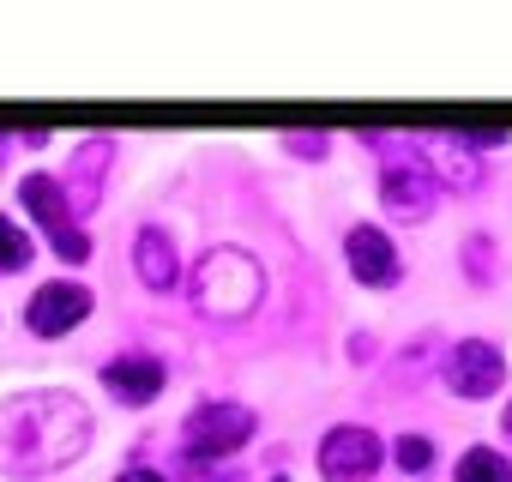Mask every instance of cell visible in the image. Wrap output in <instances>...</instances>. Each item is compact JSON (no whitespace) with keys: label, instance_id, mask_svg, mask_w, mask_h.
Masks as SVG:
<instances>
[{"label":"cell","instance_id":"2e32d148","mask_svg":"<svg viewBox=\"0 0 512 482\" xmlns=\"http://www.w3.org/2000/svg\"><path fill=\"white\" fill-rule=\"evenodd\" d=\"M446 181H452V187H464V193H476V187H482V163H476V151H464L458 139H452V157H446Z\"/></svg>","mask_w":512,"mask_h":482},{"label":"cell","instance_id":"4fadbf2b","mask_svg":"<svg viewBox=\"0 0 512 482\" xmlns=\"http://www.w3.org/2000/svg\"><path fill=\"white\" fill-rule=\"evenodd\" d=\"M452 482H512V458L494 452V446H470V452L452 464Z\"/></svg>","mask_w":512,"mask_h":482},{"label":"cell","instance_id":"5b68a950","mask_svg":"<svg viewBox=\"0 0 512 482\" xmlns=\"http://www.w3.org/2000/svg\"><path fill=\"white\" fill-rule=\"evenodd\" d=\"M19 205H25L31 223L55 241V254H61L67 266H85V260H91V235L73 223V199H67V187H61L55 175H25V181H19Z\"/></svg>","mask_w":512,"mask_h":482},{"label":"cell","instance_id":"44dd1931","mask_svg":"<svg viewBox=\"0 0 512 482\" xmlns=\"http://www.w3.org/2000/svg\"><path fill=\"white\" fill-rule=\"evenodd\" d=\"M0 157H7V139H0Z\"/></svg>","mask_w":512,"mask_h":482},{"label":"cell","instance_id":"8fae6325","mask_svg":"<svg viewBox=\"0 0 512 482\" xmlns=\"http://www.w3.org/2000/svg\"><path fill=\"white\" fill-rule=\"evenodd\" d=\"M133 272L157 296L181 290V248H175V235L163 223H139V235H133Z\"/></svg>","mask_w":512,"mask_h":482},{"label":"cell","instance_id":"ac0fdd59","mask_svg":"<svg viewBox=\"0 0 512 482\" xmlns=\"http://www.w3.org/2000/svg\"><path fill=\"white\" fill-rule=\"evenodd\" d=\"M290 151L296 157H326V133H290Z\"/></svg>","mask_w":512,"mask_h":482},{"label":"cell","instance_id":"9a60e30c","mask_svg":"<svg viewBox=\"0 0 512 482\" xmlns=\"http://www.w3.org/2000/svg\"><path fill=\"white\" fill-rule=\"evenodd\" d=\"M31 260H37V241L13 217H0V272H25Z\"/></svg>","mask_w":512,"mask_h":482},{"label":"cell","instance_id":"3957f363","mask_svg":"<svg viewBox=\"0 0 512 482\" xmlns=\"http://www.w3.org/2000/svg\"><path fill=\"white\" fill-rule=\"evenodd\" d=\"M253 434H260V416H253L247 404L211 398V404L187 410V422H181V452H187V464H211V458L241 452Z\"/></svg>","mask_w":512,"mask_h":482},{"label":"cell","instance_id":"8992f818","mask_svg":"<svg viewBox=\"0 0 512 482\" xmlns=\"http://www.w3.org/2000/svg\"><path fill=\"white\" fill-rule=\"evenodd\" d=\"M314 464H320L326 482H374L380 464H386V440H380L374 428H362V422H338V428L320 440Z\"/></svg>","mask_w":512,"mask_h":482},{"label":"cell","instance_id":"7a4b0ae2","mask_svg":"<svg viewBox=\"0 0 512 482\" xmlns=\"http://www.w3.org/2000/svg\"><path fill=\"white\" fill-rule=\"evenodd\" d=\"M187 296H193V308L205 320H247L253 308L266 302V272H260V260L241 254V248H211L193 266Z\"/></svg>","mask_w":512,"mask_h":482},{"label":"cell","instance_id":"e0dca14e","mask_svg":"<svg viewBox=\"0 0 512 482\" xmlns=\"http://www.w3.org/2000/svg\"><path fill=\"white\" fill-rule=\"evenodd\" d=\"M392 458H398V470H404V476H422V470L434 464V440H428V434H404Z\"/></svg>","mask_w":512,"mask_h":482},{"label":"cell","instance_id":"7402d4cb","mask_svg":"<svg viewBox=\"0 0 512 482\" xmlns=\"http://www.w3.org/2000/svg\"><path fill=\"white\" fill-rule=\"evenodd\" d=\"M272 482H290V476H272Z\"/></svg>","mask_w":512,"mask_h":482},{"label":"cell","instance_id":"ba28073f","mask_svg":"<svg viewBox=\"0 0 512 482\" xmlns=\"http://www.w3.org/2000/svg\"><path fill=\"white\" fill-rule=\"evenodd\" d=\"M344 266L362 290H398V278H404V254L380 223H350L344 229Z\"/></svg>","mask_w":512,"mask_h":482},{"label":"cell","instance_id":"30bf717a","mask_svg":"<svg viewBox=\"0 0 512 482\" xmlns=\"http://www.w3.org/2000/svg\"><path fill=\"white\" fill-rule=\"evenodd\" d=\"M103 386H109V398H115V404L145 410V404H157V398H163L169 368H163L157 356H145V350H127V356H109V362H103Z\"/></svg>","mask_w":512,"mask_h":482},{"label":"cell","instance_id":"6da1fadb","mask_svg":"<svg viewBox=\"0 0 512 482\" xmlns=\"http://www.w3.org/2000/svg\"><path fill=\"white\" fill-rule=\"evenodd\" d=\"M91 440H97V416L79 392L37 386V392L0 398V476H13V482L55 476L79 464Z\"/></svg>","mask_w":512,"mask_h":482},{"label":"cell","instance_id":"d6986e66","mask_svg":"<svg viewBox=\"0 0 512 482\" xmlns=\"http://www.w3.org/2000/svg\"><path fill=\"white\" fill-rule=\"evenodd\" d=\"M115 482H169V476H157V470H145V464H127V470H115Z\"/></svg>","mask_w":512,"mask_h":482},{"label":"cell","instance_id":"9c48e42d","mask_svg":"<svg viewBox=\"0 0 512 482\" xmlns=\"http://www.w3.org/2000/svg\"><path fill=\"white\" fill-rule=\"evenodd\" d=\"M91 308H97V296H91L85 284L55 278V284H43V290L25 302V332H31V338H67L73 326L91 320Z\"/></svg>","mask_w":512,"mask_h":482},{"label":"cell","instance_id":"277c9868","mask_svg":"<svg viewBox=\"0 0 512 482\" xmlns=\"http://www.w3.org/2000/svg\"><path fill=\"white\" fill-rule=\"evenodd\" d=\"M386 151V169H380V205H386V217H398V223H428L434 211H440V175H434V163L422 157V151H392V145H380Z\"/></svg>","mask_w":512,"mask_h":482},{"label":"cell","instance_id":"ffe728a7","mask_svg":"<svg viewBox=\"0 0 512 482\" xmlns=\"http://www.w3.org/2000/svg\"><path fill=\"white\" fill-rule=\"evenodd\" d=\"M500 428H506V434H512V404H506V410H500Z\"/></svg>","mask_w":512,"mask_h":482},{"label":"cell","instance_id":"5bb4252c","mask_svg":"<svg viewBox=\"0 0 512 482\" xmlns=\"http://www.w3.org/2000/svg\"><path fill=\"white\" fill-rule=\"evenodd\" d=\"M458 266H464V278L476 290H494V235H470L464 254H458Z\"/></svg>","mask_w":512,"mask_h":482},{"label":"cell","instance_id":"52a82bcc","mask_svg":"<svg viewBox=\"0 0 512 482\" xmlns=\"http://www.w3.org/2000/svg\"><path fill=\"white\" fill-rule=\"evenodd\" d=\"M440 374H446V386L458 392V398H494L500 386H506V350L494 344V338H458L452 350H446V362H440Z\"/></svg>","mask_w":512,"mask_h":482},{"label":"cell","instance_id":"7c38bea8","mask_svg":"<svg viewBox=\"0 0 512 482\" xmlns=\"http://www.w3.org/2000/svg\"><path fill=\"white\" fill-rule=\"evenodd\" d=\"M109 163H115V139H85L79 151H73V163H67V199H73V211H91L97 199H103V175H109Z\"/></svg>","mask_w":512,"mask_h":482}]
</instances>
